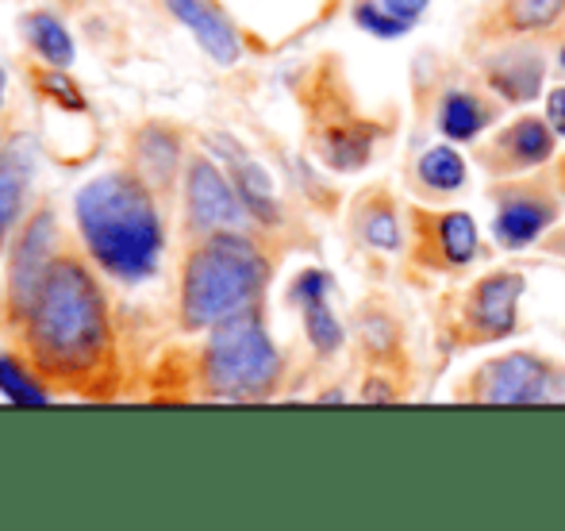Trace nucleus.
<instances>
[{
	"instance_id": "obj_26",
	"label": "nucleus",
	"mask_w": 565,
	"mask_h": 531,
	"mask_svg": "<svg viewBox=\"0 0 565 531\" xmlns=\"http://www.w3.org/2000/svg\"><path fill=\"white\" fill-rule=\"evenodd\" d=\"M354 23L362 31H370V35H377V39H401L404 31L412 28L408 20H401V15L388 12V8L381 4V0H358Z\"/></svg>"
},
{
	"instance_id": "obj_14",
	"label": "nucleus",
	"mask_w": 565,
	"mask_h": 531,
	"mask_svg": "<svg viewBox=\"0 0 565 531\" xmlns=\"http://www.w3.org/2000/svg\"><path fill=\"white\" fill-rule=\"evenodd\" d=\"M212 147H216L220 158L227 162V173H231V181H235V189H238V197H243L250 220H258L262 227L281 224V204H277V193H274V181H269V173L262 170V166L254 162V158L246 155L238 142H231L227 135H216V139H212Z\"/></svg>"
},
{
	"instance_id": "obj_27",
	"label": "nucleus",
	"mask_w": 565,
	"mask_h": 531,
	"mask_svg": "<svg viewBox=\"0 0 565 531\" xmlns=\"http://www.w3.org/2000/svg\"><path fill=\"white\" fill-rule=\"evenodd\" d=\"M546 124L554 128V135L565 139V85L562 89H551V97H546Z\"/></svg>"
},
{
	"instance_id": "obj_22",
	"label": "nucleus",
	"mask_w": 565,
	"mask_h": 531,
	"mask_svg": "<svg viewBox=\"0 0 565 531\" xmlns=\"http://www.w3.org/2000/svg\"><path fill=\"white\" fill-rule=\"evenodd\" d=\"M504 28L508 31H546L565 15V0H504Z\"/></svg>"
},
{
	"instance_id": "obj_18",
	"label": "nucleus",
	"mask_w": 565,
	"mask_h": 531,
	"mask_svg": "<svg viewBox=\"0 0 565 531\" xmlns=\"http://www.w3.org/2000/svg\"><path fill=\"white\" fill-rule=\"evenodd\" d=\"M0 393L23 408H43L54 401L51 385L31 370L28 359H15V354H0Z\"/></svg>"
},
{
	"instance_id": "obj_28",
	"label": "nucleus",
	"mask_w": 565,
	"mask_h": 531,
	"mask_svg": "<svg viewBox=\"0 0 565 531\" xmlns=\"http://www.w3.org/2000/svg\"><path fill=\"white\" fill-rule=\"evenodd\" d=\"M381 4H385V8H388V12H393V15H401V20L416 23L419 15H424L427 0H381Z\"/></svg>"
},
{
	"instance_id": "obj_21",
	"label": "nucleus",
	"mask_w": 565,
	"mask_h": 531,
	"mask_svg": "<svg viewBox=\"0 0 565 531\" xmlns=\"http://www.w3.org/2000/svg\"><path fill=\"white\" fill-rule=\"evenodd\" d=\"M323 162L331 170H362L370 162L373 131L370 128H335L323 135Z\"/></svg>"
},
{
	"instance_id": "obj_13",
	"label": "nucleus",
	"mask_w": 565,
	"mask_h": 531,
	"mask_svg": "<svg viewBox=\"0 0 565 531\" xmlns=\"http://www.w3.org/2000/svg\"><path fill=\"white\" fill-rule=\"evenodd\" d=\"M328 297H331V274H323V269H305V274H297V282H292V289H289V300L300 308V316H305L308 343H312L316 354H323V359L339 354V347H342V323H339V316L331 312Z\"/></svg>"
},
{
	"instance_id": "obj_31",
	"label": "nucleus",
	"mask_w": 565,
	"mask_h": 531,
	"mask_svg": "<svg viewBox=\"0 0 565 531\" xmlns=\"http://www.w3.org/2000/svg\"><path fill=\"white\" fill-rule=\"evenodd\" d=\"M562 70H565V46H562Z\"/></svg>"
},
{
	"instance_id": "obj_9",
	"label": "nucleus",
	"mask_w": 565,
	"mask_h": 531,
	"mask_svg": "<svg viewBox=\"0 0 565 531\" xmlns=\"http://www.w3.org/2000/svg\"><path fill=\"white\" fill-rule=\"evenodd\" d=\"M162 4L216 66H235L243 59V35L216 0H162Z\"/></svg>"
},
{
	"instance_id": "obj_5",
	"label": "nucleus",
	"mask_w": 565,
	"mask_h": 531,
	"mask_svg": "<svg viewBox=\"0 0 565 531\" xmlns=\"http://www.w3.org/2000/svg\"><path fill=\"white\" fill-rule=\"evenodd\" d=\"M58 258V216L51 204H39L15 232V243L8 251V282H4V316L12 328L28 320L46 274Z\"/></svg>"
},
{
	"instance_id": "obj_30",
	"label": "nucleus",
	"mask_w": 565,
	"mask_h": 531,
	"mask_svg": "<svg viewBox=\"0 0 565 531\" xmlns=\"http://www.w3.org/2000/svg\"><path fill=\"white\" fill-rule=\"evenodd\" d=\"M0 100H4V66H0Z\"/></svg>"
},
{
	"instance_id": "obj_19",
	"label": "nucleus",
	"mask_w": 565,
	"mask_h": 531,
	"mask_svg": "<svg viewBox=\"0 0 565 531\" xmlns=\"http://www.w3.org/2000/svg\"><path fill=\"white\" fill-rule=\"evenodd\" d=\"M416 178H419V185H424V189L447 197V193H458V189L466 185L469 170H466V158H461L454 147H431V150H424V155H419Z\"/></svg>"
},
{
	"instance_id": "obj_16",
	"label": "nucleus",
	"mask_w": 565,
	"mask_h": 531,
	"mask_svg": "<svg viewBox=\"0 0 565 531\" xmlns=\"http://www.w3.org/2000/svg\"><path fill=\"white\" fill-rule=\"evenodd\" d=\"M20 28H23L28 46L39 54V62H43V66H54V70L74 66V59H77L74 39H70L66 23H62L54 12H43V8H39V12H28Z\"/></svg>"
},
{
	"instance_id": "obj_17",
	"label": "nucleus",
	"mask_w": 565,
	"mask_h": 531,
	"mask_svg": "<svg viewBox=\"0 0 565 531\" xmlns=\"http://www.w3.org/2000/svg\"><path fill=\"white\" fill-rule=\"evenodd\" d=\"M489 128V108L477 93L450 89L439 105V131L450 142H473L477 135Z\"/></svg>"
},
{
	"instance_id": "obj_12",
	"label": "nucleus",
	"mask_w": 565,
	"mask_h": 531,
	"mask_svg": "<svg viewBox=\"0 0 565 531\" xmlns=\"http://www.w3.org/2000/svg\"><path fill=\"white\" fill-rule=\"evenodd\" d=\"M554 220H558L554 201L531 193V189H504L497 204V220H492V235H497V243H504L508 251H520L543 240V232Z\"/></svg>"
},
{
	"instance_id": "obj_3",
	"label": "nucleus",
	"mask_w": 565,
	"mask_h": 531,
	"mask_svg": "<svg viewBox=\"0 0 565 531\" xmlns=\"http://www.w3.org/2000/svg\"><path fill=\"white\" fill-rule=\"evenodd\" d=\"M269 285V258L243 227L209 232L189 247L181 266V323L189 331H209L258 308Z\"/></svg>"
},
{
	"instance_id": "obj_15",
	"label": "nucleus",
	"mask_w": 565,
	"mask_h": 531,
	"mask_svg": "<svg viewBox=\"0 0 565 531\" xmlns=\"http://www.w3.org/2000/svg\"><path fill=\"white\" fill-rule=\"evenodd\" d=\"M543 74H546L543 54L527 51V46L497 54V59L484 66V77H489L492 93L504 97L508 105H523V100L535 97V93L543 89Z\"/></svg>"
},
{
	"instance_id": "obj_11",
	"label": "nucleus",
	"mask_w": 565,
	"mask_h": 531,
	"mask_svg": "<svg viewBox=\"0 0 565 531\" xmlns=\"http://www.w3.org/2000/svg\"><path fill=\"white\" fill-rule=\"evenodd\" d=\"M127 158H131V170L139 173L154 193H170L173 181H178V173H181V166H185L181 135L162 120L142 124V128L131 135Z\"/></svg>"
},
{
	"instance_id": "obj_8",
	"label": "nucleus",
	"mask_w": 565,
	"mask_h": 531,
	"mask_svg": "<svg viewBox=\"0 0 565 531\" xmlns=\"http://www.w3.org/2000/svg\"><path fill=\"white\" fill-rule=\"evenodd\" d=\"M523 297V274L500 269L473 285L466 305V323L477 339H508L515 331V308Z\"/></svg>"
},
{
	"instance_id": "obj_25",
	"label": "nucleus",
	"mask_w": 565,
	"mask_h": 531,
	"mask_svg": "<svg viewBox=\"0 0 565 531\" xmlns=\"http://www.w3.org/2000/svg\"><path fill=\"white\" fill-rule=\"evenodd\" d=\"M23 209V173L0 158V251H4L8 235H12L15 220Z\"/></svg>"
},
{
	"instance_id": "obj_1",
	"label": "nucleus",
	"mask_w": 565,
	"mask_h": 531,
	"mask_svg": "<svg viewBox=\"0 0 565 531\" xmlns=\"http://www.w3.org/2000/svg\"><path fill=\"white\" fill-rule=\"evenodd\" d=\"M23 354L43 382L82 397H100L113 382L116 336L97 274L77 255H58L20 323Z\"/></svg>"
},
{
	"instance_id": "obj_29",
	"label": "nucleus",
	"mask_w": 565,
	"mask_h": 531,
	"mask_svg": "<svg viewBox=\"0 0 565 531\" xmlns=\"http://www.w3.org/2000/svg\"><path fill=\"white\" fill-rule=\"evenodd\" d=\"M362 401H393V390H385L381 382H370L362 393Z\"/></svg>"
},
{
	"instance_id": "obj_20",
	"label": "nucleus",
	"mask_w": 565,
	"mask_h": 531,
	"mask_svg": "<svg viewBox=\"0 0 565 531\" xmlns=\"http://www.w3.org/2000/svg\"><path fill=\"white\" fill-rule=\"evenodd\" d=\"M435 243L447 266H469L477 258V224L469 212H447L435 220Z\"/></svg>"
},
{
	"instance_id": "obj_7",
	"label": "nucleus",
	"mask_w": 565,
	"mask_h": 531,
	"mask_svg": "<svg viewBox=\"0 0 565 531\" xmlns=\"http://www.w3.org/2000/svg\"><path fill=\"white\" fill-rule=\"evenodd\" d=\"M477 401L484 404H551L565 401V374L527 351L504 354L477 374Z\"/></svg>"
},
{
	"instance_id": "obj_10",
	"label": "nucleus",
	"mask_w": 565,
	"mask_h": 531,
	"mask_svg": "<svg viewBox=\"0 0 565 531\" xmlns=\"http://www.w3.org/2000/svg\"><path fill=\"white\" fill-rule=\"evenodd\" d=\"M554 158V128L539 116H523L504 128L481 150V162L492 173H523Z\"/></svg>"
},
{
	"instance_id": "obj_24",
	"label": "nucleus",
	"mask_w": 565,
	"mask_h": 531,
	"mask_svg": "<svg viewBox=\"0 0 565 531\" xmlns=\"http://www.w3.org/2000/svg\"><path fill=\"white\" fill-rule=\"evenodd\" d=\"M31 85H35L39 97L66 108V113H89V100H85V93L77 89L74 77H70L66 70H54V66L35 70V74H31Z\"/></svg>"
},
{
	"instance_id": "obj_2",
	"label": "nucleus",
	"mask_w": 565,
	"mask_h": 531,
	"mask_svg": "<svg viewBox=\"0 0 565 531\" xmlns=\"http://www.w3.org/2000/svg\"><path fill=\"white\" fill-rule=\"evenodd\" d=\"M74 220L93 266L113 282L139 285L162 263L166 232L154 189L127 166L85 181L74 197Z\"/></svg>"
},
{
	"instance_id": "obj_23",
	"label": "nucleus",
	"mask_w": 565,
	"mask_h": 531,
	"mask_svg": "<svg viewBox=\"0 0 565 531\" xmlns=\"http://www.w3.org/2000/svg\"><path fill=\"white\" fill-rule=\"evenodd\" d=\"M358 232L370 247L377 251H401L404 235H401V224H396V212L388 201H370L362 212H358Z\"/></svg>"
},
{
	"instance_id": "obj_6",
	"label": "nucleus",
	"mask_w": 565,
	"mask_h": 531,
	"mask_svg": "<svg viewBox=\"0 0 565 531\" xmlns=\"http://www.w3.org/2000/svg\"><path fill=\"white\" fill-rule=\"evenodd\" d=\"M250 220L243 197H238L231 173L220 170L216 158H189L185 162V227L189 235L224 232V227H243Z\"/></svg>"
},
{
	"instance_id": "obj_4",
	"label": "nucleus",
	"mask_w": 565,
	"mask_h": 531,
	"mask_svg": "<svg viewBox=\"0 0 565 531\" xmlns=\"http://www.w3.org/2000/svg\"><path fill=\"white\" fill-rule=\"evenodd\" d=\"M201 378L209 397L216 401H262L274 393L281 378V354L262 323L258 308L227 316L209 328L201 354Z\"/></svg>"
}]
</instances>
